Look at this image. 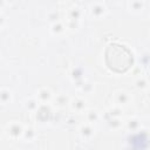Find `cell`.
Segmentation results:
<instances>
[{"instance_id":"1","label":"cell","mask_w":150,"mask_h":150,"mask_svg":"<svg viewBox=\"0 0 150 150\" xmlns=\"http://www.w3.org/2000/svg\"><path fill=\"white\" fill-rule=\"evenodd\" d=\"M105 62L111 70L123 73L131 66L132 55L124 46L114 43L108 46L105 50Z\"/></svg>"}]
</instances>
